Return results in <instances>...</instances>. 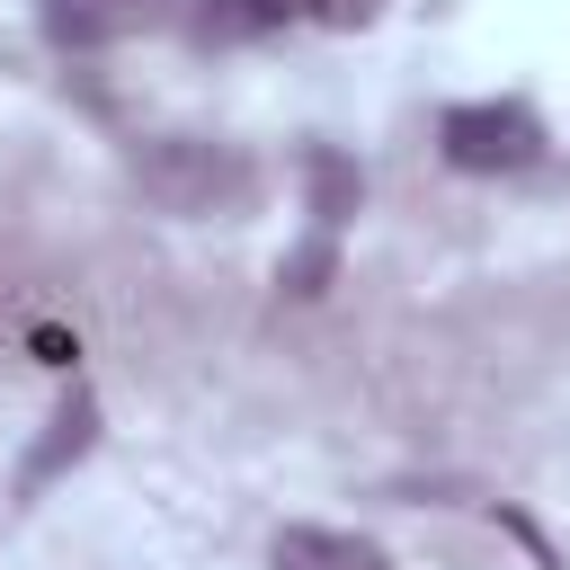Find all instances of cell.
Returning <instances> with one entry per match:
<instances>
[{"mask_svg":"<svg viewBox=\"0 0 570 570\" xmlns=\"http://www.w3.org/2000/svg\"><path fill=\"white\" fill-rule=\"evenodd\" d=\"M134 178H142V196H160L169 214H240L249 187H258L232 142H196V134L151 142V151L134 160Z\"/></svg>","mask_w":570,"mask_h":570,"instance_id":"1","label":"cell"},{"mask_svg":"<svg viewBox=\"0 0 570 570\" xmlns=\"http://www.w3.org/2000/svg\"><path fill=\"white\" fill-rule=\"evenodd\" d=\"M436 151L472 178H508V169L543 160V116L525 98H463V107L436 116Z\"/></svg>","mask_w":570,"mask_h":570,"instance_id":"2","label":"cell"},{"mask_svg":"<svg viewBox=\"0 0 570 570\" xmlns=\"http://www.w3.org/2000/svg\"><path fill=\"white\" fill-rule=\"evenodd\" d=\"M267 561L276 570H392V552L365 543V534H347V525H276Z\"/></svg>","mask_w":570,"mask_h":570,"instance_id":"3","label":"cell"},{"mask_svg":"<svg viewBox=\"0 0 570 570\" xmlns=\"http://www.w3.org/2000/svg\"><path fill=\"white\" fill-rule=\"evenodd\" d=\"M89 436H98V401H89V392H71V401L53 410V428H45V445L27 454L18 490H45V481H53L62 463H80V454H89Z\"/></svg>","mask_w":570,"mask_h":570,"instance_id":"4","label":"cell"},{"mask_svg":"<svg viewBox=\"0 0 570 570\" xmlns=\"http://www.w3.org/2000/svg\"><path fill=\"white\" fill-rule=\"evenodd\" d=\"M285 18H303V0H196L205 45H249V36H276Z\"/></svg>","mask_w":570,"mask_h":570,"instance_id":"5","label":"cell"},{"mask_svg":"<svg viewBox=\"0 0 570 570\" xmlns=\"http://www.w3.org/2000/svg\"><path fill=\"white\" fill-rule=\"evenodd\" d=\"M303 187H312V232H338L356 214V196H365L356 160H338V151H303Z\"/></svg>","mask_w":570,"mask_h":570,"instance_id":"6","label":"cell"},{"mask_svg":"<svg viewBox=\"0 0 570 570\" xmlns=\"http://www.w3.org/2000/svg\"><path fill=\"white\" fill-rule=\"evenodd\" d=\"M107 27H116V9H98V0H45L53 45H107Z\"/></svg>","mask_w":570,"mask_h":570,"instance_id":"7","label":"cell"},{"mask_svg":"<svg viewBox=\"0 0 570 570\" xmlns=\"http://www.w3.org/2000/svg\"><path fill=\"white\" fill-rule=\"evenodd\" d=\"M330 267H338V240H330V232H312V240L276 267V285H285V294H321V285H330Z\"/></svg>","mask_w":570,"mask_h":570,"instance_id":"8","label":"cell"},{"mask_svg":"<svg viewBox=\"0 0 570 570\" xmlns=\"http://www.w3.org/2000/svg\"><path fill=\"white\" fill-rule=\"evenodd\" d=\"M303 18H321V27H365L374 0H303Z\"/></svg>","mask_w":570,"mask_h":570,"instance_id":"9","label":"cell"},{"mask_svg":"<svg viewBox=\"0 0 570 570\" xmlns=\"http://www.w3.org/2000/svg\"><path fill=\"white\" fill-rule=\"evenodd\" d=\"M36 356H45V365H71V356H80V347H71V338H62V330H36Z\"/></svg>","mask_w":570,"mask_h":570,"instance_id":"10","label":"cell"}]
</instances>
